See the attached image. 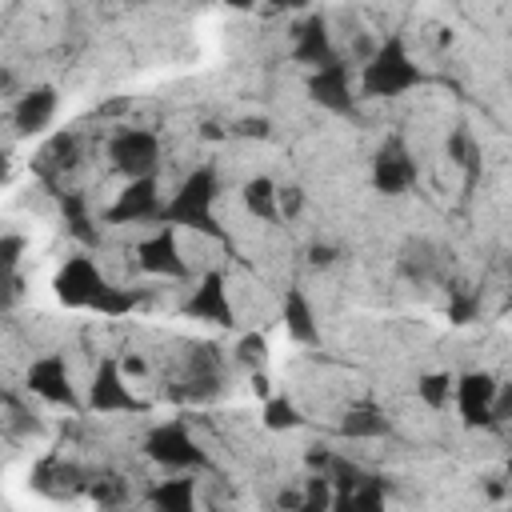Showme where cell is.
<instances>
[{"mask_svg": "<svg viewBox=\"0 0 512 512\" xmlns=\"http://www.w3.org/2000/svg\"><path fill=\"white\" fill-rule=\"evenodd\" d=\"M216 200H220V176L216 168H192L180 188L164 200V224H180V228H192V232H204V236H224L216 228Z\"/></svg>", "mask_w": 512, "mask_h": 512, "instance_id": "1", "label": "cell"}, {"mask_svg": "<svg viewBox=\"0 0 512 512\" xmlns=\"http://www.w3.org/2000/svg\"><path fill=\"white\" fill-rule=\"evenodd\" d=\"M420 68L412 64L408 48L400 36H388L368 60H364V72H360V88L364 96H376V100H392V96H404L412 88H420Z\"/></svg>", "mask_w": 512, "mask_h": 512, "instance_id": "2", "label": "cell"}, {"mask_svg": "<svg viewBox=\"0 0 512 512\" xmlns=\"http://www.w3.org/2000/svg\"><path fill=\"white\" fill-rule=\"evenodd\" d=\"M144 452H148V460H156L160 468H168V472H208L212 468V460H208V452L196 444V436L180 424V420H168V424H156L148 436H144Z\"/></svg>", "mask_w": 512, "mask_h": 512, "instance_id": "3", "label": "cell"}, {"mask_svg": "<svg viewBox=\"0 0 512 512\" xmlns=\"http://www.w3.org/2000/svg\"><path fill=\"white\" fill-rule=\"evenodd\" d=\"M108 164L136 180V176H156V164H160V136L152 128H120L112 140H108Z\"/></svg>", "mask_w": 512, "mask_h": 512, "instance_id": "4", "label": "cell"}, {"mask_svg": "<svg viewBox=\"0 0 512 512\" xmlns=\"http://www.w3.org/2000/svg\"><path fill=\"white\" fill-rule=\"evenodd\" d=\"M88 408L92 412H144V400L132 392L128 372L120 368V360L104 356L88 380Z\"/></svg>", "mask_w": 512, "mask_h": 512, "instance_id": "5", "label": "cell"}, {"mask_svg": "<svg viewBox=\"0 0 512 512\" xmlns=\"http://www.w3.org/2000/svg\"><path fill=\"white\" fill-rule=\"evenodd\" d=\"M112 224H148V220H160L164 224V196H160V184H156V176H136V180H128L120 192H116V200H112V208L104 212Z\"/></svg>", "mask_w": 512, "mask_h": 512, "instance_id": "6", "label": "cell"}, {"mask_svg": "<svg viewBox=\"0 0 512 512\" xmlns=\"http://www.w3.org/2000/svg\"><path fill=\"white\" fill-rule=\"evenodd\" d=\"M496 396H500V384H496L492 372H464L452 384V400H456L460 420L468 428L496 424Z\"/></svg>", "mask_w": 512, "mask_h": 512, "instance_id": "7", "label": "cell"}, {"mask_svg": "<svg viewBox=\"0 0 512 512\" xmlns=\"http://www.w3.org/2000/svg\"><path fill=\"white\" fill-rule=\"evenodd\" d=\"M184 316L188 320H204V324H216V328H232L236 324V304L228 296V280L224 272H204L200 284L192 288V296L184 300Z\"/></svg>", "mask_w": 512, "mask_h": 512, "instance_id": "8", "label": "cell"}, {"mask_svg": "<svg viewBox=\"0 0 512 512\" xmlns=\"http://www.w3.org/2000/svg\"><path fill=\"white\" fill-rule=\"evenodd\" d=\"M104 284H108L104 272H100L96 260H88V256H72V260H64L60 272H56V280H52L56 300L68 304V308H92L96 296L104 292Z\"/></svg>", "mask_w": 512, "mask_h": 512, "instance_id": "9", "label": "cell"}, {"mask_svg": "<svg viewBox=\"0 0 512 512\" xmlns=\"http://www.w3.org/2000/svg\"><path fill=\"white\" fill-rule=\"evenodd\" d=\"M28 392H36L40 400L48 404H60V408H80V396H76V384H72V372H68V360L60 352H48L40 360L28 364Z\"/></svg>", "mask_w": 512, "mask_h": 512, "instance_id": "10", "label": "cell"}, {"mask_svg": "<svg viewBox=\"0 0 512 512\" xmlns=\"http://www.w3.org/2000/svg\"><path fill=\"white\" fill-rule=\"evenodd\" d=\"M180 396H188V400H212L216 392H220V384H224V356H220V348H212V344H196V348H188V360H184V376H180Z\"/></svg>", "mask_w": 512, "mask_h": 512, "instance_id": "11", "label": "cell"}, {"mask_svg": "<svg viewBox=\"0 0 512 512\" xmlns=\"http://www.w3.org/2000/svg\"><path fill=\"white\" fill-rule=\"evenodd\" d=\"M136 260H140V268H144L148 276H160V280H180V276H188V260H184V252H180V244H176V228H172V224L160 228V232H152L148 240H140Z\"/></svg>", "mask_w": 512, "mask_h": 512, "instance_id": "12", "label": "cell"}, {"mask_svg": "<svg viewBox=\"0 0 512 512\" xmlns=\"http://www.w3.org/2000/svg\"><path fill=\"white\" fill-rule=\"evenodd\" d=\"M372 184L384 196H400V192H408L416 184V160L408 156V148L400 140H388L376 152V160H372Z\"/></svg>", "mask_w": 512, "mask_h": 512, "instance_id": "13", "label": "cell"}, {"mask_svg": "<svg viewBox=\"0 0 512 512\" xmlns=\"http://www.w3.org/2000/svg\"><path fill=\"white\" fill-rule=\"evenodd\" d=\"M308 96L320 108H328V112H340V116L352 112V76H348V64L336 60L328 68H316L308 76Z\"/></svg>", "mask_w": 512, "mask_h": 512, "instance_id": "14", "label": "cell"}, {"mask_svg": "<svg viewBox=\"0 0 512 512\" xmlns=\"http://www.w3.org/2000/svg\"><path fill=\"white\" fill-rule=\"evenodd\" d=\"M292 56H296L300 64H308L312 72H316V68H328V64L340 60L336 48H332L328 20H324V16H308V20L292 32Z\"/></svg>", "mask_w": 512, "mask_h": 512, "instance_id": "15", "label": "cell"}, {"mask_svg": "<svg viewBox=\"0 0 512 512\" xmlns=\"http://www.w3.org/2000/svg\"><path fill=\"white\" fill-rule=\"evenodd\" d=\"M52 116H56V88L52 84H36L12 104V124H16L20 136H32V132L48 128Z\"/></svg>", "mask_w": 512, "mask_h": 512, "instance_id": "16", "label": "cell"}, {"mask_svg": "<svg viewBox=\"0 0 512 512\" xmlns=\"http://www.w3.org/2000/svg\"><path fill=\"white\" fill-rule=\"evenodd\" d=\"M284 328H288V336L300 340V344H316V336H320L316 312H312V304H308V296H304L300 288H288V292H284Z\"/></svg>", "mask_w": 512, "mask_h": 512, "instance_id": "17", "label": "cell"}, {"mask_svg": "<svg viewBox=\"0 0 512 512\" xmlns=\"http://www.w3.org/2000/svg\"><path fill=\"white\" fill-rule=\"evenodd\" d=\"M340 432L352 440H376V436H388V420L376 404H352L340 420Z\"/></svg>", "mask_w": 512, "mask_h": 512, "instance_id": "18", "label": "cell"}, {"mask_svg": "<svg viewBox=\"0 0 512 512\" xmlns=\"http://www.w3.org/2000/svg\"><path fill=\"white\" fill-rule=\"evenodd\" d=\"M148 504L160 512H192L196 504V484L188 480V472H180V480H164L148 492Z\"/></svg>", "mask_w": 512, "mask_h": 512, "instance_id": "19", "label": "cell"}, {"mask_svg": "<svg viewBox=\"0 0 512 512\" xmlns=\"http://www.w3.org/2000/svg\"><path fill=\"white\" fill-rule=\"evenodd\" d=\"M20 260H24V236L4 232L0 236V300H12L20 292Z\"/></svg>", "mask_w": 512, "mask_h": 512, "instance_id": "20", "label": "cell"}, {"mask_svg": "<svg viewBox=\"0 0 512 512\" xmlns=\"http://www.w3.org/2000/svg\"><path fill=\"white\" fill-rule=\"evenodd\" d=\"M240 200H244V212H248V216H256V220H280V216H276V180H272V176H252V180H244Z\"/></svg>", "mask_w": 512, "mask_h": 512, "instance_id": "21", "label": "cell"}, {"mask_svg": "<svg viewBox=\"0 0 512 512\" xmlns=\"http://www.w3.org/2000/svg\"><path fill=\"white\" fill-rule=\"evenodd\" d=\"M452 384H456V376L452 372H424L420 380H416V392H420V400L428 404V408H448V400H452Z\"/></svg>", "mask_w": 512, "mask_h": 512, "instance_id": "22", "label": "cell"}, {"mask_svg": "<svg viewBox=\"0 0 512 512\" xmlns=\"http://www.w3.org/2000/svg\"><path fill=\"white\" fill-rule=\"evenodd\" d=\"M384 504V480L376 476H364L348 496H340L332 508H380Z\"/></svg>", "mask_w": 512, "mask_h": 512, "instance_id": "23", "label": "cell"}, {"mask_svg": "<svg viewBox=\"0 0 512 512\" xmlns=\"http://www.w3.org/2000/svg\"><path fill=\"white\" fill-rule=\"evenodd\" d=\"M92 308H96V312H104V316H124L128 308H136V292L104 284V292L96 296V304H92Z\"/></svg>", "mask_w": 512, "mask_h": 512, "instance_id": "24", "label": "cell"}, {"mask_svg": "<svg viewBox=\"0 0 512 512\" xmlns=\"http://www.w3.org/2000/svg\"><path fill=\"white\" fill-rule=\"evenodd\" d=\"M264 424L272 428V432H284V428H296L300 424V412H296V404L292 400H268L264 404Z\"/></svg>", "mask_w": 512, "mask_h": 512, "instance_id": "25", "label": "cell"}, {"mask_svg": "<svg viewBox=\"0 0 512 512\" xmlns=\"http://www.w3.org/2000/svg\"><path fill=\"white\" fill-rule=\"evenodd\" d=\"M476 156H480L476 140H472L464 128H456V132L448 136V160L460 164V168H476Z\"/></svg>", "mask_w": 512, "mask_h": 512, "instance_id": "26", "label": "cell"}, {"mask_svg": "<svg viewBox=\"0 0 512 512\" xmlns=\"http://www.w3.org/2000/svg\"><path fill=\"white\" fill-rule=\"evenodd\" d=\"M236 360H240L244 368H260V364L268 360V340L256 336V332H248V336L236 344Z\"/></svg>", "mask_w": 512, "mask_h": 512, "instance_id": "27", "label": "cell"}, {"mask_svg": "<svg viewBox=\"0 0 512 512\" xmlns=\"http://www.w3.org/2000/svg\"><path fill=\"white\" fill-rule=\"evenodd\" d=\"M300 212H304V192L296 184H288V188L276 184V216L280 220H296Z\"/></svg>", "mask_w": 512, "mask_h": 512, "instance_id": "28", "label": "cell"}, {"mask_svg": "<svg viewBox=\"0 0 512 512\" xmlns=\"http://www.w3.org/2000/svg\"><path fill=\"white\" fill-rule=\"evenodd\" d=\"M64 212H68V224H72V232L76 236H84V240H92L96 232L88 228L92 224V216H88V208H84V196H68L64 200Z\"/></svg>", "mask_w": 512, "mask_h": 512, "instance_id": "29", "label": "cell"}, {"mask_svg": "<svg viewBox=\"0 0 512 512\" xmlns=\"http://www.w3.org/2000/svg\"><path fill=\"white\" fill-rule=\"evenodd\" d=\"M304 508H332V484H328V476H324V472L308 480V492H304Z\"/></svg>", "mask_w": 512, "mask_h": 512, "instance_id": "30", "label": "cell"}, {"mask_svg": "<svg viewBox=\"0 0 512 512\" xmlns=\"http://www.w3.org/2000/svg\"><path fill=\"white\" fill-rule=\"evenodd\" d=\"M92 500H96V504H120V500H124L120 480H116V476H100V480H92Z\"/></svg>", "mask_w": 512, "mask_h": 512, "instance_id": "31", "label": "cell"}, {"mask_svg": "<svg viewBox=\"0 0 512 512\" xmlns=\"http://www.w3.org/2000/svg\"><path fill=\"white\" fill-rule=\"evenodd\" d=\"M224 8H236V12H248V8H256L260 0H220Z\"/></svg>", "mask_w": 512, "mask_h": 512, "instance_id": "32", "label": "cell"}, {"mask_svg": "<svg viewBox=\"0 0 512 512\" xmlns=\"http://www.w3.org/2000/svg\"><path fill=\"white\" fill-rule=\"evenodd\" d=\"M312 264H332V248H312Z\"/></svg>", "mask_w": 512, "mask_h": 512, "instance_id": "33", "label": "cell"}, {"mask_svg": "<svg viewBox=\"0 0 512 512\" xmlns=\"http://www.w3.org/2000/svg\"><path fill=\"white\" fill-rule=\"evenodd\" d=\"M304 4H308V0H272L276 12H284V8H304Z\"/></svg>", "mask_w": 512, "mask_h": 512, "instance_id": "34", "label": "cell"}, {"mask_svg": "<svg viewBox=\"0 0 512 512\" xmlns=\"http://www.w3.org/2000/svg\"><path fill=\"white\" fill-rule=\"evenodd\" d=\"M0 164H4V148H0Z\"/></svg>", "mask_w": 512, "mask_h": 512, "instance_id": "35", "label": "cell"}]
</instances>
